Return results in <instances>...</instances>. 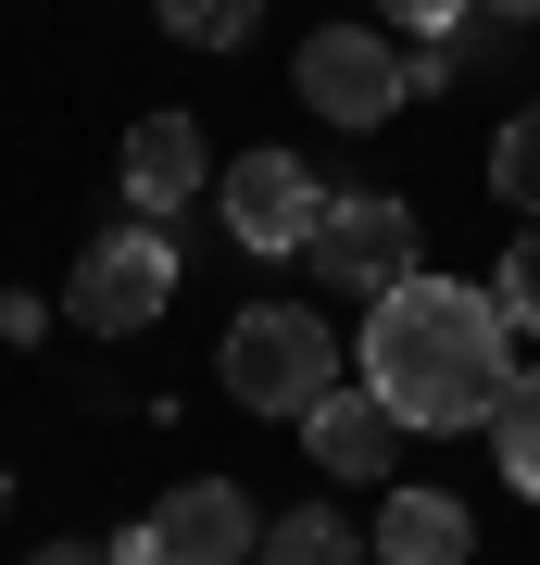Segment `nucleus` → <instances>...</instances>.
Instances as JSON below:
<instances>
[{
    "label": "nucleus",
    "mask_w": 540,
    "mask_h": 565,
    "mask_svg": "<svg viewBox=\"0 0 540 565\" xmlns=\"http://www.w3.org/2000/svg\"><path fill=\"white\" fill-rule=\"evenodd\" d=\"M114 565H163V541H151V527H126V541H114Z\"/></svg>",
    "instance_id": "f3484780"
},
{
    "label": "nucleus",
    "mask_w": 540,
    "mask_h": 565,
    "mask_svg": "<svg viewBox=\"0 0 540 565\" xmlns=\"http://www.w3.org/2000/svg\"><path fill=\"white\" fill-rule=\"evenodd\" d=\"M214 377H226V403H252V415H289V427H301L327 390H340V340H327L301 302H252V315H226Z\"/></svg>",
    "instance_id": "f03ea898"
},
{
    "label": "nucleus",
    "mask_w": 540,
    "mask_h": 565,
    "mask_svg": "<svg viewBox=\"0 0 540 565\" xmlns=\"http://www.w3.org/2000/svg\"><path fill=\"white\" fill-rule=\"evenodd\" d=\"M516 327H502V302L490 289H465V277H402V289H378L364 302V390L402 415V427H490L502 415V390H516Z\"/></svg>",
    "instance_id": "f257e3e1"
},
{
    "label": "nucleus",
    "mask_w": 540,
    "mask_h": 565,
    "mask_svg": "<svg viewBox=\"0 0 540 565\" xmlns=\"http://www.w3.org/2000/svg\"><path fill=\"white\" fill-rule=\"evenodd\" d=\"M25 565H114V553H88V541H51V553H25Z\"/></svg>",
    "instance_id": "a211bd4d"
},
{
    "label": "nucleus",
    "mask_w": 540,
    "mask_h": 565,
    "mask_svg": "<svg viewBox=\"0 0 540 565\" xmlns=\"http://www.w3.org/2000/svg\"><path fill=\"white\" fill-rule=\"evenodd\" d=\"M177 302V252H163V226H100L76 252V289H63V315L88 327V340H139V327Z\"/></svg>",
    "instance_id": "7ed1b4c3"
},
{
    "label": "nucleus",
    "mask_w": 540,
    "mask_h": 565,
    "mask_svg": "<svg viewBox=\"0 0 540 565\" xmlns=\"http://www.w3.org/2000/svg\"><path fill=\"white\" fill-rule=\"evenodd\" d=\"M490 302H502V327H540V226L516 252H502V277H490Z\"/></svg>",
    "instance_id": "2eb2a0df"
},
{
    "label": "nucleus",
    "mask_w": 540,
    "mask_h": 565,
    "mask_svg": "<svg viewBox=\"0 0 540 565\" xmlns=\"http://www.w3.org/2000/svg\"><path fill=\"white\" fill-rule=\"evenodd\" d=\"M201 189H214V163H201V126L189 114H139V126H126V202H139V226L189 214Z\"/></svg>",
    "instance_id": "0eeeda50"
},
{
    "label": "nucleus",
    "mask_w": 540,
    "mask_h": 565,
    "mask_svg": "<svg viewBox=\"0 0 540 565\" xmlns=\"http://www.w3.org/2000/svg\"><path fill=\"white\" fill-rule=\"evenodd\" d=\"M490 452H502V490L540 503V364H516V390H502V415H490Z\"/></svg>",
    "instance_id": "9b49d317"
},
{
    "label": "nucleus",
    "mask_w": 540,
    "mask_h": 565,
    "mask_svg": "<svg viewBox=\"0 0 540 565\" xmlns=\"http://www.w3.org/2000/svg\"><path fill=\"white\" fill-rule=\"evenodd\" d=\"M252 565H364V541H352L340 515H315V503H301V515L264 527V553H252Z\"/></svg>",
    "instance_id": "f8f14e48"
},
{
    "label": "nucleus",
    "mask_w": 540,
    "mask_h": 565,
    "mask_svg": "<svg viewBox=\"0 0 540 565\" xmlns=\"http://www.w3.org/2000/svg\"><path fill=\"white\" fill-rule=\"evenodd\" d=\"M315 277L327 289H364V302L402 289V277H415V214H402L390 189H340L327 226H315Z\"/></svg>",
    "instance_id": "423d86ee"
},
{
    "label": "nucleus",
    "mask_w": 540,
    "mask_h": 565,
    "mask_svg": "<svg viewBox=\"0 0 540 565\" xmlns=\"http://www.w3.org/2000/svg\"><path fill=\"white\" fill-rule=\"evenodd\" d=\"M214 202H226V239H240V252H315L327 177H301L289 151H240V163L214 177Z\"/></svg>",
    "instance_id": "20e7f679"
},
{
    "label": "nucleus",
    "mask_w": 540,
    "mask_h": 565,
    "mask_svg": "<svg viewBox=\"0 0 540 565\" xmlns=\"http://www.w3.org/2000/svg\"><path fill=\"white\" fill-rule=\"evenodd\" d=\"M0 503H13V478H0Z\"/></svg>",
    "instance_id": "aec40b11"
},
{
    "label": "nucleus",
    "mask_w": 540,
    "mask_h": 565,
    "mask_svg": "<svg viewBox=\"0 0 540 565\" xmlns=\"http://www.w3.org/2000/svg\"><path fill=\"white\" fill-rule=\"evenodd\" d=\"M378 13L402 25V39H453V25H465V13H478V0H378Z\"/></svg>",
    "instance_id": "dca6fc26"
},
{
    "label": "nucleus",
    "mask_w": 540,
    "mask_h": 565,
    "mask_svg": "<svg viewBox=\"0 0 540 565\" xmlns=\"http://www.w3.org/2000/svg\"><path fill=\"white\" fill-rule=\"evenodd\" d=\"M478 13H502V25H540V0H478Z\"/></svg>",
    "instance_id": "6ab92c4d"
},
{
    "label": "nucleus",
    "mask_w": 540,
    "mask_h": 565,
    "mask_svg": "<svg viewBox=\"0 0 540 565\" xmlns=\"http://www.w3.org/2000/svg\"><path fill=\"white\" fill-rule=\"evenodd\" d=\"M289 88H301L327 126H378V114L402 102V51L378 39V25H315L301 63H289Z\"/></svg>",
    "instance_id": "39448f33"
},
{
    "label": "nucleus",
    "mask_w": 540,
    "mask_h": 565,
    "mask_svg": "<svg viewBox=\"0 0 540 565\" xmlns=\"http://www.w3.org/2000/svg\"><path fill=\"white\" fill-rule=\"evenodd\" d=\"M301 440H315V465H327V478L378 490V478H390V452H402V415L378 403V390H327V403L301 415Z\"/></svg>",
    "instance_id": "1a4fd4ad"
},
{
    "label": "nucleus",
    "mask_w": 540,
    "mask_h": 565,
    "mask_svg": "<svg viewBox=\"0 0 540 565\" xmlns=\"http://www.w3.org/2000/svg\"><path fill=\"white\" fill-rule=\"evenodd\" d=\"M151 541H163V565H240V553H264V527L226 478H189V490H163Z\"/></svg>",
    "instance_id": "6e6552de"
},
{
    "label": "nucleus",
    "mask_w": 540,
    "mask_h": 565,
    "mask_svg": "<svg viewBox=\"0 0 540 565\" xmlns=\"http://www.w3.org/2000/svg\"><path fill=\"white\" fill-rule=\"evenodd\" d=\"M478 553V515L453 490H390L378 503V565H465Z\"/></svg>",
    "instance_id": "9d476101"
},
{
    "label": "nucleus",
    "mask_w": 540,
    "mask_h": 565,
    "mask_svg": "<svg viewBox=\"0 0 540 565\" xmlns=\"http://www.w3.org/2000/svg\"><path fill=\"white\" fill-rule=\"evenodd\" d=\"M490 189L540 214V102H528V114H502V139H490Z\"/></svg>",
    "instance_id": "4468645a"
},
{
    "label": "nucleus",
    "mask_w": 540,
    "mask_h": 565,
    "mask_svg": "<svg viewBox=\"0 0 540 565\" xmlns=\"http://www.w3.org/2000/svg\"><path fill=\"white\" fill-rule=\"evenodd\" d=\"M264 25V0H163V39H189V51H240Z\"/></svg>",
    "instance_id": "ddd939ff"
}]
</instances>
